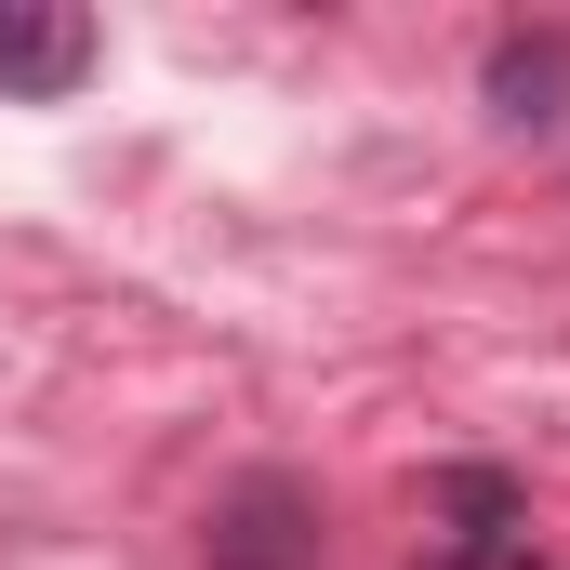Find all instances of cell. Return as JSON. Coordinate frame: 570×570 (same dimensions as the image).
<instances>
[{
	"mask_svg": "<svg viewBox=\"0 0 570 570\" xmlns=\"http://www.w3.org/2000/svg\"><path fill=\"white\" fill-rule=\"evenodd\" d=\"M213 570H318V504L305 478H239L213 504Z\"/></svg>",
	"mask_w": 570,
	"mask_h": 570,
	"instance_id": "obj_1",
	"label": "cell"
},
{
	"mask_svg": "<svg viewBox=\"0 0 570 570\" xmlns=\"http://www.w3.org/2000/svg\"><path fill=\"white\" fill-rule=\"evenodd\" d=\"M94 80V13H53V0H0V94H80Z\"/></svg>",
	"mask_w": 570,
	"mask_h": 570,
	"instance_id": "obj_2",
	"label": "cell"
},
{
	"mask_svg": "<svg viewBox=\"0 0 570 570\" xmlns=\"http://www.w3.org/2000/svg\"><path fill=\"white\" fill-rule=\"evenodd\" d=\"M438 544H531V491L504 464H438Z\"/></svg>",
	"mask_w": 570,
	"mask_h": 570,
	"instance_id": "obj_3",
	"label": "cell"
},
{
	"mask_svg": "<svg viewBox=\"0 0 570 570\" xmlns=\"http://www.w3.org/2000/svg\"><path fill=\"white\" fill-rule=\"evenodd\" d=\"M425 570H531V544H438Z\"/></svg>",
	"mask_w": 570,
	"mask_h": 570,
	"instance_id": "obj_5",
	"label": "cell"
},
{
	"mask_svg": "<svg viewBox=\"0 0 570 570\" xmlns=\"http://www.w3.org/2000/svg\"><path fill=\"white\" fill-rule=\"evenodd\" d=\"M558 67H570V40H504V53H491L504 120H558V107H544V94H558Z\"/></svg>",
	"mask_w": 570,
	"mask_h": 570,
	"instance_id": "obj_4",
	"label": "cell"
}]
</instances>
